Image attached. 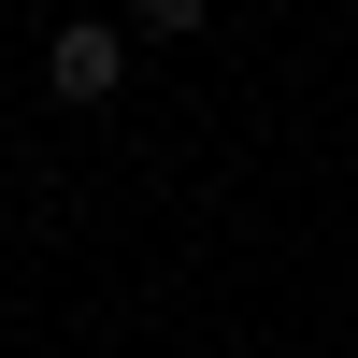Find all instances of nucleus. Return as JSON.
<instances>
[{
	"mask_svg": "<svg viewBox=\"0 0 358 358\" xmlns=\"http://www.w3.org/2000/svg\"><path fill=\"white\" fill-rule=\"evenodd\" d=\"M43 86H57V101H115V86H129V29L72 15V29L43 43Z\"/></svg>",
	"mask_w": 358,
	"mask_h": 358,
	"instance_id": "obj_1",
	"label": "nucleus"
},
{
	"mask_svg": "<svg viewBox=\"0 0 358 358\" xmlns=\"http://www.w3.org/2000/svg\"><path fill=\"white\" fill-rule=\"evenodd\" d=\"M201 15H215V0H129V29H143V43H187Z\"/></svg>",
	"mask_w": 358,
	"mask_h": 358,
	"instance_id": "obj_2",
	"label": "nucleus"
}]
</instances>
